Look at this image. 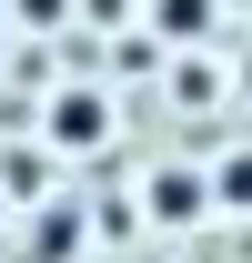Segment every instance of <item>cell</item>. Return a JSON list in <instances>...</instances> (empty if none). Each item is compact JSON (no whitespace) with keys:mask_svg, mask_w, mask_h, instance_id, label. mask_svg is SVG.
Instances as JSON below:
<instances>
[{"mask_svg":"<svg viewBox=\"0 0 252 263\" xmlns=\"http://www.w3.org/2000/svg\"><path fill=\"white\" fill-rule=\"evenodd\" d=\"M40 142H51V152H101V142H111V91L61 81V91L40 101Z\"/></svg>","mask_w":252,"mask_h":263,"instance_id":"cell-1","label":"cell"},{"mask_svg":"<svg viewBox=\"0 0 252 263\" xmlns=\"http://www.w3.org/2000/svg\"><path fill=\"white\" fill-rule=\"evenodd\" d=\"M141 202H152V223H161V233L202 223V213H212V193H202V162H161V172H152V193H141Z\"/></svg>","mask_w":252,"mask_h":263,"instance_id":"cell-2","label":"cell"},{"mask_svg":"<svg viewBox=\"0 0 252 263\" xmlns=\"http://www.w3.org/2000/svg\"><path fill=\"white\" fill-rule=\"evenodd\" d=\"M31 263H81V213L71 202H31Z\"/></svg>","mask_w":252,"mask_h":263,"instance_id":"cell-3","label":"cell"},{"mask_svg":"<svg viewBox=\"0 0 252 263\" xmlns=\"http://www.w3.org/2000/svg\"><path fill=\"white\" fill-rule=\"evenodd\" d=\"M202 193H212V213H252V152L212 162V172H202Z\"/></svg>","mask_w":252,"mask_h":263,"instance_id":"cell-4","label":"cell"},{"mask_svg":"<svg viewBox=\"0 0 252 263\" xmlns=\"http://www.w3.org/2000/svg\"><path fill=\"white\" fill-rule=\"evenodd\" d=\"M152 31L161 41H202L212 31V0H152Z\"/></svg>","mask_w":252,"mask_h":263,"instance_id":"cell-5","label":"cell"},{"mask_svg":"<svg viewBox=\"0 0 252 263\" xmlns=\"http://www.w3.org/2000/svg\"><path fill=\"white\" fill-rule=\"evenodd\" d=\"M121 10H131V0H91V21H101V31H121Z\"/></svg>","mask_w":252,"mask_h":263,"instance_id":"cell-6","label":"cell"},{"mask_svg":"<svg viewBox=\"0 0 252 263\" xmlns=\"http://www.w3.org/2000/svg\"><path fill=\"white\" fill-rule=\"evenodd\" d=\"M0 31H10V0H0Z\"/></svg>","mask_w":252,"mask_h":263,"instance_id":"cell-7","label":"cell"},{"mask_svg":"<svg viewBox=\"0 0 252 263\" xmlns=\"http://www.w3.org/2000/svg\"><path fill=\"white\" fill-rule=\"evenodd\" d=\"M242 91H252V61H242Z\"/></svg>","mask_w":252,"mask_h":263,"instance_id":"cell-8","label":"cell"},{"mask_svg":"<svg viewBox=\"0 0 252 263\" xmlns=\"http://www.w3.org/2000/svg\"><path fill=\"white\" fill-rule=\"evenodd\" d=\"M0 213H10V193H0Z\"/></svg>","mask_w":252,"mask_h":263,"instance_id":"cell-9","label":"cell"}]
</instances>
